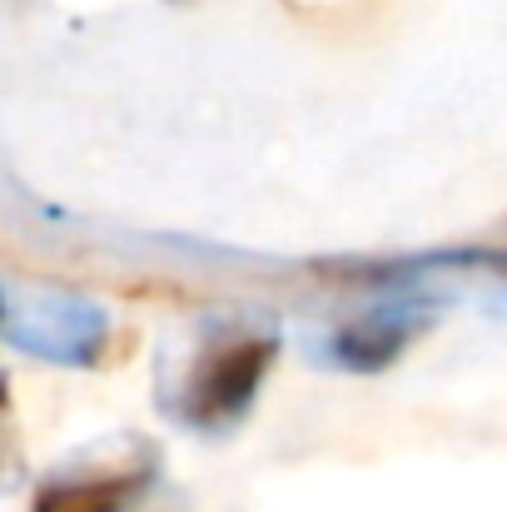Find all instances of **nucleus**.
<instances>
[{
    "label": "nucleus",
    "instance_id": "f257e3e1",
    "mask_svg": "<svg viewBox=\"0 0 507 512\" xmlns=\"http://www.w3.org/2000/svg\"><path fill=\"white\" fill-rule=\"evenodd\" d=\"M274 358H279V339L274 334L239 329V324H209L204 339L194 343L189 363L179 368V378L165 383L160 403L184 428L224 438V433H234L249 418Z\"/></svg>",
    "mask_w": 507,
    "mask_h": 512
},
{
    "label": "nucleus",
    "instance_id": "f03ea898",
    "mask_svg": "<svg viewBox=\"0 0 507 512\" xmlns=\"http://www.w3.org/2000/svg\"><path fill=\"white\" fill-rule=\"evenodd\" d=\"M423 279L428 274L373 284L378 294L319 343V358L343 373H383L388 363H398L403 348L423 329H433V319L443 314V294L423 289Z\"/></svg>",
    "mask_w": 507,
    "mask_h": 512
},
{
    "label": "nucleus",
    "instance_id": "7ed1b4c3",
    "mask_svg": "<svg viewBox=\"0 0 507 512\" xmlns=\"http://www.w3.org/2000/svg\"><path fill=\"white\" fill-rule=\"evenodd\" d=\"M155 443L145 438H115L105 448H90L80 458H65L35 498L30 512H130L155 488Z\"/></svg>",
    "mask_w": 507,
    "mask_h": 512
},
{
    "label": "nucleus",
    "instance_id": "20e7f679",
    "mask_svg": "<svg viewBox=\"0 0 507 512\" xmlns=\"http://www.w3.org/2000/svg\"><path fill=\"white\" fill-rule=\"evenodd\" d=\"M0 329L30 358L60 368H90L110 343V314L75 294H30L0 314Z\"/></svg>",
    "mask_w": 507,
    "mask_h": 512
},
{
    "label": "nucleus",
    "instance_id": "39448f33",
    "mask_svg": "<svg viewBox=\"0 0 507 512\" xmlns=\"http://www.w3.org/2000/svg\"><path fill=\"white\" fill-rule=\"evenodd\" d=\"M25 483V458H20V428L10 408V383L0 373V493H15Z\"/></svg>",
    "mask_w": 507,
    "mask_h": 512
},
{
    "label": "nucleus",
    "instance_id": "423d86ee",
    "mask_svg": "<svg viewBox=\"0 0 507 512\" xmlns=\"http://www.w3.org/2000/svg\"><path fill=\"white\" fill-rule=\"evenodd\" d=\"M0 314H5V299H0Z\"/></svg>",
    "mask_w": 507,
    "mask_h": 512
}]
</instances>
